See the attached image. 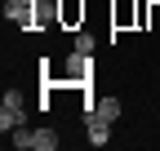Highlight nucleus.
<instances>
[{
    "instance_id": "obj_5",
    "label": "nucleus",
    "mask_w": 160,
    "mask_h": 151,
    "mask_svg": "<svg viewBox=\"0 0 160 151\" xmlns=\"http://www.w3.org/2000/svg\"><path fill=\"white\" fill-rule=\"evenodd\" d=\"M58 22L80 31V22H85V0H58Z\"/></svg>"
},
{
    "instance_id": "obj_9",
    "label": "nucleus",
    "mask_w": 160,
    "mask_h": 151,
    "mask_svg": "<svg viewBox=\"0 0 160 151\" xmlns=\"http://www.w3.org/2000/svg\"><path fill=\"white\" fill-rule=\"evenodd\" d=\"M71 49H76V53H93V36L80 27V31H76V40H71Z\"/></svg>"
},
{
    "instance_id": "obj_2",
    "label": "nucleus",
    "mask_w": 160,
    "mask_h": 151,
    "mask_svg": "<svg viewBox=\"0 0 160 151\" xmlns=\"http://www.w3.org/2000/svg\"><path fill=\"white\" fill-rule=\"evenodd\" d=\"M18 151H58V129H49V124H40V129H27V124H18L13 134H5Z\"/></svg>"
},
{
    "instance_id": "obj_8",
    "label": "nucleus",
    "mask_w": 160,
    "mask_h": 151,
    "mask_svg": "<svg viewBox=\"0 0 160 151\" xmlns=\"http://www.w3.org/2000/svg\"><path fill=\"white\" fill-rule=\"evenodd\" d=\"M36 22L40 27H62L58 22V0H36Z\"/></svg>"
},
{
    "instance_id": "obj_4",
    "label": "nucleus",
    "mask_w": 160,
    "mask_h": 151,
    "mask_svg": "<svg viewBox=\"0 0 160 151\" xmlns=\"http://www.w3.org/2000/svg\"><path fill=\"white\" fill-rule=\"evenodd\" d=\"M5 22L22 27V31H40V22H36V0H5Z\"/></svg>"
},
{
    "instance_id": "obj_6",
    "label": "nucleus",
    "mask_w": 160,
    "mask_h": 151,
    "mask_svg": "<svg viewBox=\"0 0 160 151\" xmlns=\"http://www.w3.org/2000/svg\"><path fill=\"white\" fill-rule=\"evenodd\" d=\"M85 134H89L93 147H107V142H111V120H102V116L89 111V116H85Z\"/></svg>"
},
{
    "instance_id": "obj_3",
    "label": "nucleus",
    "mask_w": 160,
    "mask_h": 151,
    "mask_svg": "<svg viewBox=\"0 0 160 151\" xmlns=\"http://www.w3.org/2000/svg\"><path fill=\"white\" fill-rule=\"evenodd\" d=\"M18 124H27V102H22L18 89H9L5 102H0V134H13Z\"/></svg>"
},
{
    "instance_id": "obj_1",
    "label": "nucleus",
    "mask_w": 160,
    "mask_h": 151,
    "mask_svg": "<svg viewBox=\"0 0 160 151\" xmlns=\"http://www.w3.org/2000/svg\"><path fill=\"white\" fill-rule=\"evenodd\" d=\"M40 71H49V62H40ZM49 76H53V71H49ZM53 80H58V85H71V89H76V85L89 89V80H93V53H76V49H71L67 67L58 71Z\"/></svg>"
},
{
    "instance_id": "obj_7",
    "label": "nucleus",
    "mask_w": 160,
    "mask_h": 151,
    "mask_svg": "<svg viewBox=\"0 0 160 151\" xmlns=\"http://www.w3.org/2000/svg\"><path fill=\"white\" fill-rule=\"evenodd\" d=\"M85 116H89V111H85ZM93 116H102V120H120V98H116V93H107V98H93Z\"/></svg>"
}]
</instances>
